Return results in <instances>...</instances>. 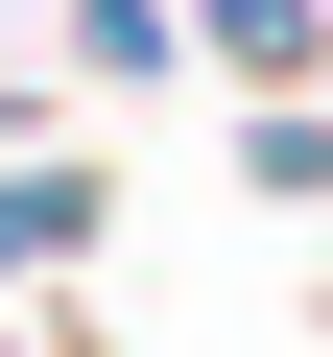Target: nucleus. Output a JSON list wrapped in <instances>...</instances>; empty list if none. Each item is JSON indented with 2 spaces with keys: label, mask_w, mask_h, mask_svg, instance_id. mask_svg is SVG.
<instances>
[{
  "label": "nucleus",
  "mask_w": 333,
  "mask_h": 357,
  "mask_svg": "<svg viewBox=\"0 0 333 357\" xmlns=\"http://www.w3.org/2000/svg\"><path fill=\"white\" fill-rule=\"evenodd\" d=\"M238 191H286V215H333V96H262V119H238Z\"/></svg>",
  "instance_id": "4"
},
{
  "label": "nucleus",
  "mask_w": 333,
  "mask_h": 357,
  "mask_svg": "<svg viewBox=\"0 0 333 357\" xmlns=\"http://www.w3.org/2000/svg\"><path fill=\"white\" fill-rule=\"evenodd\" d=\"M95 215H119L95 167H0V286H72V262H95Z\"/></svg>",
  "instance_id": "2"
},
{
  "label": "nucleus",
  "mask_w": 333,
  "mask_h": 357,
  "mask_svg": "<svg viewBox=\"0 0 333 357\" xmlns=\"http://www.w3.org/2000/svg\"><path fill=\"white\" fill-rule=\"evenodd\" d=\"M48 24H72V72H95V96H143V72H191V0H48Z\"/></svg>",
  "instance_id": "3"
},
{
  "label": "nucleus",
  "mask_w": 333,
  "mask_h": 357,
  "mask_svg": "<svg viewBox=\"0 0 333 357\" xmlns=\"http://www.w3.org/2000/svg\"><path fill=\"white\" fill-rule=\"evenodd\" d=\"M191 72H238V96H333V0H191Z\"/></svg>",
  "instance_id": "1"
}]
</instances>
